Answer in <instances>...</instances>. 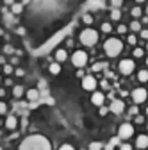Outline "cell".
<instances>
[{
  "instance_id": "obj_1",
  "label": "cell",
  "mask_w": 148,
  "mask_h": 150,
  "mask_svg": "<svg viewBox=\"0 0 148 150\" xmlns=\"http://www.w3.org/2000/svg\"><path fill=\"white\" fill-rule=\"evenodd\" d=\"M18 150H52V145H50L48 138H45L41 134H30L20 143Z\"/></svg>"
},
{
  "instance_id": "obj_2",
  "label": "cell",
  "mask_w": 148,
  "mask_h": 150,
  "mask_svg": "<svg viewBox=\"0 0 148 150\" xmlns=\"http://www.w3.org/2000/svg\"><path fill=\"white\" fill-rule=\"evenodd\" d=\"M104 52L107 57H116V55H120L123 52V41L120 38H109L104 43Z\"/></svg>"
},
{
  "instance_id": "obj_3",
  "label": "cell",
  "mask_w": 148,
  "mask_h": 150,
  "mask_svg": "<svg viewBox=\"0 0 148 150\" xmlns=\"http://www.w3.org/2000/svg\"><path fill=\"white\" fill-rule=\"evenodd\" d=\"M79 40H80V43H82L84 47H95V45L98 43V32H97L95 29L87 27V29H84V30L80 32Z\"/></svg>"
},
{
  "instance_id": "obj_4",
  "label": "cell",
  "mask_w": 148,
  "mask_h": 150,
  "mask_svg": "<svg viewBox=\"0 0 148 150\" xmlns=\"http://www.w3.org/2000/svg\"><path fill=\"white\" fill-rule=\"evenodd\" d=\"M71 64L75 68H84L87 64V54L84 50H75L71 54Z\"/></svg>"
},
{
  "instance_id": "obj_5",
  "label": "cell",
  "mask_w": 148,
  "mask_h": 150,
  "mask_svg": "<svg viewBox=\"0 0 148 150\" xmlns=\"http://www.w3.org/2000/svg\"><path fill=\"white\" fill-rule=\"evenodd\" d=\"M118 70L121 75H130L134 70H136V63L134 59H121L120 64H118Z\"/></svg>"
},
{
  "instance_id": "obj_6",
  "label": "cell",
  "mask_w": 148,
  "mask_h": 150,
  "mask_svg": "<svg viewBox=\"0 0 148 150\" xmlns=\"http://www.w3.org/2000/svg\"><path fill=\"white\" fill-rule=\"evenodd\" d=\"M134 136V125L132 123H121L118 129V138L120 139H128Z\"/></svg>"
},
{
  "instance_id": "obj_7",
  "label": "cell",
  "mask_w": 148,
  "mask_h": 150,
  "mask_svg": "<svg viewBox=\"0 0 148 150\" xmlns=\"http://www.w3.org/2000/svg\"><path fill=\"white\" fill-rule=\"evenodd\" d=\"M97 86H98V82H97V79L91 73L82 77V89H86V91H95Z\"/></svg>"
},
{
  "instance_id": "obj_8",
  "label": "cell",
  "mask_w": 148,
  "mask_h": 150,
  "mask_svg": "<svg viewBox=\"0 0 148 150\" xmlns=\"http://www.w3.org/2000/svg\"><path fill=\"white\" fill-rule=\"evenodd\" d=\"M130 97H132V102L134 104H143L146 100V89L144 88H136V89H132Z\"/></svg>"
},
{
  "instance_id": "obj_9",
  "label": "cell",
  "mask_w": 148,
  "mask_h": 150,
  "mask_svg": "<svg viewBox=\"0 0 148 150\" xmlns=\"http://www.w3.org/2000/svg\"><path fill=\"white\" fill-rule=\"evenodd\" d=\"M109 111L114 112V115H121V112L125 111V102L121 98H113V102H111V105H109Z\"/></svg>"
},
{
  "instance_id": "obj_10",
  "label": "cell",
  "mask_w": 148,
  "mask_h": 150,
  "mask_svg": "<svg viewBox=\"0 0 148 150\" xmlns=\"http://www.w3.org/2000/svg\"><path fill=\"white\" fill-rule=\"evenodd\" d=\"M104 102H105V95L102 91H93V95H91V104L93 105H97V107H100V105H104Z\"/></svg>"
},
{
  "instance_id": "obj_11",
  "label": "cell",
  "mask_w": 148,
  "mask_h": 150,
  "mask_svg": "<svg viewBox=\"0 0 148 150\" xmlns=\"http://www.w3.org/2000/svg\"><path fill=\"white\" fill-rule=\"evenodd\" d=\"M54 55H55V63H59V64H61V63H64V61L68 59V52H66L64 48H57Z\"/></svg>"
},
{
  "instance_id": "obj_12",
  "label": "cell",
  "mask_w": 148,
  "mask_h": 150,
  "mask_svg": "<svg viewBox=\"0 0 148 150\" xmlns=\"http://www.w3.org/2000/svg\"><path fill=\"white\" fill-rule=\"evenodd\" d=\"M25 97H27V100H29V102H36V100L39 98V89H36V88L27 89V91H25Z\"/></svg>"
},
{
  "instance_id": "obj_13",
  "label": "cell",
  "mask_w": 148,
  "mask_h": 150,
  "mask_svg": "<svg viewBox=\"0 0 148 150\" xmlns=\"http://www.w3.org/2000/svg\"><path fill=\"white\" fill-rule=\"evenodd\" d=\"M18 127V118L14 116V115H9L7 118H6V129H9V130H14Z\"/></svg>"
},
{
  "instance_id": "obj_14",
  "label": "cell",
  "mask_w": 148,
  "mask_h": 150,
  "mask_svg": "<svg viewBox=\"0 0 148 150\" xmlns=\"http://www.w3.org/2000/svg\"><path fill=\"white\" fill-rule=\"evenodd\" d=\"M136 146H137L139 150H144V148L148 146V138H146V134H139V136H137V139H136Z\"/></svg>"
},
{
  "instance_id": "obj_15",
  "label": "cell",
  "mask_w": 148,
  "mask_h": 150,
  "mask_svg": "<svg viewBox=\"0 0 148 150\" xmlns=\"http://www.w3.org/2000/svg\"><path fill=\"white\" fill-rule=\"evenodd\" d=\"M25 95V89H23V86H20V84H14L13 86V97L14 98H22Z\"/></svg>"
},
{
  "instance_id": "obj_16",
  "label": "cell",
  "mask_w": 148,
  "mask_h": 150,
  "mask_svg": "<svg viewBox=\"0 0 148 150\" xmlns=\"http://www.w3.org/2000/svg\"><path fill=\"white\" fill-rule=\"evenodd\" d=\"M127 29H130L132 32H139V30L143 29V25H141V22H137V20H132V22H130V25H128Z\"/></svg>"
},
{
  "instance_id": "obj_17",
  "label": "cell",
  "mask_w": 148,
  "mask_h": 150,
  "mask_svg": "<svg viewBox=\"0 0 148 150\" xmlns=\"http://www.w3.org/2000/svg\"><path fill=\"white\" fill-rule=\"evenodd\" d=\"M130 14H132L134 20H137V18H141V16H143V9H141L139 6H136V7H132V9H130Z\"/></svg>"
},
{
  "instance_id": "obj_18",
  "label": "cell",
  "mask_w": 148,
  "mask_h": 150,
  "mask_svg": "<svg viewBox=\"0 0 148 150\" xmlns=\"http://www.w3.org/2000/svg\"><path fill=\"white\" fill-rule=\"evenodd\" d=\"M11 11H13V14H22V11H23V4L14 2V4L11 6Z\"/></svg>"
},
{
  "instance_id": "obj_19",
  "label": "cell",
  "mask_w": 148,
  "mask_h": 150,
  "mask_svg": "<svg viewBox=\"0 0 148 150\" xmlns=\"http://www.w3.org/2000/svg\"><path fill=\"white\" fill-rule=\"evenodd\" d=\"M48 70H50L52 75H59V73H61V64H59V63H52V64L48 66Z\"/></svg>"
},
{
  "instance_id": "obj_20",
  "label": "cell",
  "mask_w": 148,
  "mask_h": 150,
  "mask_svg": "<svg viewBox=\"0 0 148 150\" xmlns=\"http://www.w3.org/2000/svg\"><path fill=\"white\" fill-rule=\"evenodd\" d=\"M137 81L143 82V84L148 81V71H146V70H139V71H137Z\"/></svg>"
},
{
  "instance_id": "obj_21",
  "label": "cell",
  "mask_w": 148,
  "mask_h": 150,
  "mask_svg": "<svg viewBox=\"0 0 148 150\" xmlns=\"http://www.w3.org/2000/svg\"><path fill=\"white\" fill-rule=\"evenodd\" d=\"M111 20H113V22H120L121 20V11L120 9H113V11H111Z\"/></svg>"
},
{
  "instance_id": "obj_22",
  "label": "cell",
  "mask_w": 148,
  "mask_h": 150,
  "mask_svg": "<svg viewBox=\"0 0 148 150\" xmlns=\"http://www.w3.org/2000/svg\"><path fill=\"white\" fill-rule=\"evenodd\" d=\"M132 55H134V59H141L143 55H144V48L136 47V48H134V52H132Z\"/></svg>"
},
{
  "instance_id": "obj_23",
  "label": "cell",
  "mask_w": 148,
  "mask_h": 150,
  "mask_svg": "<svg viewBox=\"0 0 148 150\" xmlns=\"http://www.w3.org/2000/svg\"><path fill=\"white\" fill-rule=\"evenodd\" d=\"M104 68H107V64H105V63H95L93 66H91V71H102Z\"/></svg>"
},
{
  "instance_id": "obj_24",
  "label": "cell",
  "mask_w": 148,
  "mask_h": 150,
  "mask_svg": "<svg viewBox=\"0 0 148 150\" xmlns=\"http://www.w3.org/2000/svg\"><path fill=\"white\" fill-rule=\"evenodd\" d=\"M102 143L100 141H93V143H89V146H87V150H102Z\"/></svg>"
},
{
  "instance_id": "obj_25",
  "label": "cell",
  "mask_w": 148,
  "mask_h": 150,
  "mask_svg": "<svg viewBox=\"0 0 148 150\" xmlns=\"http://www.w3.org/2000/svg\"><path fill=\"white\" fill-rule=\"evenodd\" d=\"M100 29H102V32H104V34H109L111 30H113V25L107 23V22H104V23L100 25Z\"/></svg>"
},
{
  "instance_id": "obj_26",
  "label": "cell",
  "mask_w": 148,
  "mask_h": 150,
  "mask_svg": "<svg viewBox=\"0 0 148 150\" xmlns=\"http://www.w3.org/2000/svg\"><path fill=\"white\" fill-rule=\"evenodd\" d=\"M127 43L132 45V47H136V43H137V36H136V34H130V36L127 38Z\"/></svg>"
},
{
  "instance_id": "obj_27",
  "label": "cell",
  "mask_w": 148,
  "mask_h": 150,
  "mask_svg": "<svg viewBox=\"0 0 148 150\" xmlns=\"http://www.w3.org/2000/svg\"><path fill=\"white\" fill-rule=\"evenodd\" d=\"M82 22H84L86 25H91V23H93V16H91V14H84V16H82Z\"/></svg>"
},
{
  "instance_id": "obj_28",
  "label": "cell",
  "mask_w": 148,
  "mask_h": 150,
  "mask_svg": "<svg viewBox=\"0 0 148 150\" xmlns=\"http://www.w3.org/2000/svg\"><path fill=\"white\" fill-rule=\"evenodd\" d=\"M111 6H113V9H120L123 6V0H111Z\"/></svg>"
},
{
  "instance_id": "obj_29",
  "label": "cell",
  "mask_w": 148,
  "mask_h": 150,
  "mask_svg": "<svg viewBox=\"0 0 148 150\" xmlns=\"http://www.w3.org/2000/svg\"><path fill=\"white\" fill-rule=\"evenodd\" d=\"M13 71H14L13 64H4V73H6V75H11Z\"/></svg>"
},
{
  "instance_id": "obj_30",
  "label": "cell",
  "mask_w": 148,
  "mask_h": 150,
  "mask_svg": "<svg viewBox=\"0 0 148 150\" xmlns=\"http://www.w3.org/2000/svg\"><path fill=\"white\" fill-rule=\"evenodd\" d=\"M6 112H7V104L6 102H0V116L6 115Z\"/></svg>"
},
{
  "instance_id": "obj_31",
  "label": "cell",
  "mask_w": 148,
  "mask_h": 150,
  "mask_svg": "<svg viewBox=\"0 0 148 150\" xmlns=\"http://www.w3.org/2000/svg\"><path fill=\"white\" fill-rule=\"evenodd\" d=\"M107 112H109V107H105V105H100V109H98V115H100V116H105Z\"/></svg>"
},
{
  "instance_id": "obj_32",
  "label": "cell",
  "mask_w": 148,
  "mask_h": 150,
  "mask_svg": "<svg viewBox=\"0 0 148 150\" xmlns=\"http://www.w3.org/2000/svg\"><path fill=\"white\" fill-rule=\"evenodd\" d=\"M116 30H118V34H125V32H127V30H128V29H127V25H123V23H120V25H118V29H116Z\"/></svg>"
},
{
  "instance_id": "obj_33",
  "label": "cell",
  "mask_w": 148,
  "mask_h": 150,
  "mask_svg": "<svg viewBox=\"0 0 148 150\" xmlns=\"http://www.w3.org/2000/svg\"><path fill=\"white\" fill-rule=\"evenodd\" d=\"M118 146H120V150H132V145H128V143H120Z\"/></svg>"
},
{
  "instance_id": "obj_34",
  "label": "cell",
  "mask_w": 148,
  "mask_h": 150,
  "mask_svg": "<svg viewBox=\"0 0 148 150\" xmlns=\"http://www.w3.org/2000/svg\"><path fill=\"white\" fill-rule=\"evenodd\" d=\"M128 112H130L132 116H136L137 112H139V109H137V104H136V105H132V107H130V111H128Z\"/></svg>"
},
{
  "instance_id": "obj_35",
  "label": "cell",
  "mask_w": 148,
  "mask_h": 150,
  "mask_svg": "<svg viewBox=\"0 0 148 150\" xmlns=\"http://www.w3.org/2000/svg\"><path fill=\"white\" fill-rule=\"evenodd\" d=\"M139 36H141V40H146V38H148V30L146 29H141L139 30Z\"/></svg>"
},
{
  "instance_id": "obj_36",
  "label": "cell",
  "mask_w": 148,
  "mask_h": 150,
  "mask_svg": "<svg viewBox=\"0 0 148 150\" xmlns=\"http://www.w3.org/2000/svg\"><path fill=\"white\" fill-rule=\"evenodd\" d=\"M59 150H75V148H73L71 145H68V143H64V145H61V146H59Z\"/></svg>"
},
{
  "instance_id": "obj_37",
  "label": "cell",
  "mask_w": 148,
  "mask_h": 150,
  "mask_svg": "<svg viewBox=\"0 0 148 150\" xmlns=\"http://www.w3.org/2000/svg\"><path fill=\"white\" fill-rule=\"evenodd\" d=\"M4 52H6V54H14V48H13L11 45H6V47H4Z\"/></svg>"
},
{
  "instance_id": "obj_38",
  "label": "cell",
  "mask_w": 148,
  "mask_h": 150,
  "mask_svg": "<svg viewBox=\"0 0 148 150\" xmlns=\"http://www.w3.org/2000/svg\"><path fill=\"white\" fill-rule=\"evenodd\" d=\"M14 73L18 75V77H23V75H25V70H22V68H16V70H14Z\"/></svg>"
},
{
  "instance_id": "obj_39",
  "label": "cell",
  "mask_w": 148,
  "mask_h": 150,
  "mask_svg": "<svg viewBox=\"0 0 148 150\" xmlns=\"http://www.w3.org/2000/svg\"><path fill=\"white\" fill-rule=\"evenodd\" d=\"M111 143H113L114 146H118V145H120V138H118V136H114V138H111Z\"/></svg>"
},
{
  "instance_id": "obj_40",
  "label": "cell",
  "mask_w": 148,
  "mask_h": 150,
  "mask_svg": "<svg viewBox=\"0 0 148 150\" xmlns=\"http://www.w3.org/2000/svg\"><path fill=\"white\" fill-rule=\"evenodd\" d=\"M134 122H136V123H143V122H144V118H143L141 115H136V118H134Z\"/></svg>"
},
{
  "instance_id": "obj_41",
  "label": "cell",
  "mask_w": 148,
  "mask_h": 150,
  "mask_svg": "<svg viewBox=\"0 0 148 150\" xmlns=\"http://www.w3.org/2000/svg\"><path fill=\"white\" fill-rule=\"evenodd\" d=\"M102 148H104V150H114V145H113V143L109 141V143H107L105 146H102Z\"/></svg>"
},
{
  "instance_id": "obj_42",
  "label": "cell",
  "mask_w": 148,
  "mask_h": 150,
  "mask_svg": "<svg viewBox=\"0 0 148 150\" xmlns=\"http://www.w3.org/2000/svg\"><path fill=\"white\" fill-rule=\"evenodd\" d=\"M84 75H86V73H84V70H77V77H79V79H82Z\"/></svg>"
},
{
  "instance_id": "obj_43",
  "label": "cell",
  "mask_w": 148,
  "mask_h": 150,
  "mask_svg": "<svg viewBox=\"0 0 148 150\" xmlns=\"http://www.w3.org/2000/svg\"><path fill=\"white\" fill-rule=\"evenodd\" d=\"M102 88H104V89H109V82H107V81H102Z\"/></svg>"
},
{
  "instance_id": "obj_44",
  "label": "cell",
  "mask_w": 148,
  "mask_h": 150,
  "mask_svg": "<svg viewBox=\"0 0 148 150\" xmlns=\"http://www.w3.org/2000/svg\"><path fill=\"white\" fill-rule=\"evenodd\" d=\"M16 2V0H4V4H7V6H13Z\"/></svg>"
},
{
  "instance_id": "obj_45",
  "label": "cell",
  "mask_w": 148,
  "mask_h": 150,
  "mask_svg": "<svg viewBox=\"0 0 148 150\" xmlns=\"http://www.w3.org/2000/svg\"><path fill=\"white\" fill-rule=\"evenodd\" d=\"M2 97H6V89H4V88H0V98H2Z\"/></svg>"
},
{
  "instance_id": "obj_46",
  "label": "cell",
  "mask_w": 148,
  "mask_h": 150,
  "mask_svg": "<svg viewBox=\"0 0 148 150\" xmlns=\"http://www.w3.org/2000/svg\"><path fill=\"white\" fill-rule=\"evenodd\" d=\"M11 64H18V57H16V55H14V57L11 59Z\"/></svg>"
},
{
  "instance_id": "obj_47",
  "label": "cell",
  "mask_w": 148,
  "mask_h": 150,
  "mask_svg": "<svg viewBox=\"0 0 148 150\" xmlns=\"http://www.w3.org/2000/svg\"><path fill=\"white\" fill-rule=\"evenodd\" d=\"M66 47H73V40H66Z\"/></svg>"
},
{
  "instance_id": "obj_48",
  "label": "cell",
  "mask_w": 148,
  "mask_h": 150,
  "mask_svg": "<svg viewBox=\"0 0 148 150\" xmlns=\"http://www.w3.org/2000/svg\"><path fill=\"white\" fill-rule=\"evenodd\" d=\"M6 86H14V84H13V81H11V79H6Z\"/></svg>"
},
{
  "instance_id": "obj_49",
  "label": "cell",
  "mask_w": 148,
  "mask_h": 150,
  "mask_svg": "<svg viewBox=\"0 0 148 150\" xmlns=\"http://www.w3.org/2000/svg\"><path fill=\"white\" fill-rule=\"evenodd\" d=\"M0 64H6V59H4V55H0Z\"/></svg>"
},
{
  "instance_id": "obj_50",
  "label": "cell",
  "mask_w": 148,
  "mask_h": 150,
  "mask_svg": "<svg viewBox=\"0 0 148 150\" xmlns=\"http://www.w3.org/2000/svg\"><path fill=\"white\" fill-rule=\"evenodd\" d=\"M136 2H137V4H143V2H144V0H136Z\"/></svg>"
},
{
  "instance_id": "obj_51",
  "label": "cell",
  "mask_w": 148,
  "mask_h": 150,
  "mask_svg": "<svg viewBox=\"0 0 148 150\" xmlns=\"http://www.w3.org/2000/svg\"><path fill=\"white\" fill-rule=\"evenodd\" d=\"M27 2H29V0H22V2H20V4H27Z\"/></svg>"
},
{
  "instance_id": "obj_52",
  "label": "cell",
  "mask_w": 148,
  "mask_h": 150,
  "mask_svg": "<svg viewBox=\"0 0 148 150\" xmlns=\"http://www.w3.org/2000/svg\"><path fill=\"white\" fill-rule=\"evenodd\" d=\"M2 34H4V30H2V29H0V36H2Z\"/></svg>"
},
{
  "instance_id": "obj_53",
  "label": "cell",
  "mask_w": 148,
  "mask_h": 150,
  "mask_svg": "<svg viewBox=\"0 0 148 150\" xmlns=\"http://www.w3.org/2000/svg\"><path fill=\"white\" fill-rule=\"evenodd\" d=\"M0 82H2V75H0Z\"/></svg>"
},
{
  "instance_id": "obj_54",
  "label": "cell",
  "mask_w": 148,
  "mask_h": 150,
  "mask_svg": "<svg viewBox=\"0 0 148 150\" xmlns=\"http://www.w3.org/2000/svg\"><path fill=\"white\" fill-rule=\"evenodd\" d=\"M0 150H4V148H2V146H0Z\"/></svg>"
}]
</instances>
